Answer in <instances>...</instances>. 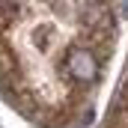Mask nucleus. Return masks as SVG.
<instances>
[{
	"instance_id": "nucleus-1",
	"label": "nucleus",
	"mask_w": 128,
	"mask_h": 128,
	"mask_svg": "<svg viewBox=\"0 0 128 128\" xmlns=\"http://www.w3.org/2000/svg\"><path fill=\"white\" fill-rule=\"evenodd\" d=\"M68 68H72V74L78 80H92L96 72H98V63H96V57L90 51H74L72 60H68Z\"/></svg>"
}]
</instances>
